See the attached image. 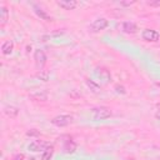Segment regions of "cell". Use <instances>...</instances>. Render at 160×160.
Listing matches in <instances>:
<instances>
[{"label": "cell", "instance_id": "6da1fadb", "mask_svg": "<svg viewBox=\"0 0 160 160\" xmlns=\"http://www.w3.org/2000/svg\"><path fill=\"white\" fill-rule=\"evenodd\" d=\"M58 141H60L62 144V151L65 154H72L76 150V144L72 141L71 136L69 135H61L60 138H58Z\"/></svg>", "mask_w": 160, "mask_h": 160}, {"label": "cell", "instance_id": "7a4b0ae2", "mask_svg": "<svg viewBox=\"0 0 160 160\" xmlns=\"http://www.w3.org/2000/svg\"><path fill=\"white\" fill-rule=\"evenodd\" d=\"M91 114L95 120H104V119H108L111 116V110L108 106H98V108L92 109Z\"/></svg>", "mask_w": 160, "mask_h": 160}, {"label": "cell", "instance_id": "3957f363", "mask_svg": "<svg viewBox=\"0 0 160 160\" xmlns=\"http://www.w3.org/2000/svg\"><path fill=\"white\" fill-rule=\"evenodd\" d=\"M74 118L71 115H58L55 118H52L51 120V124L58 126V128H64V126H68L72 122Z\"/></svg>", "mask_w": 160, "mask_h": 160}, {"label": "cell", "instance_id": "277c9868", "mask_svg": "<svg viewBox=\"0 0 160 160\" xmlns=\"http://www.w3.org/2000/svg\"><path fill=\"white\" fill-rule=\"evenodd\" d=\"M108 25H109V21H108L105 18H99V19L94 20V21L90 24L89 30H90L91 32H98V31H100V30H104Z\"/></svg>", "mask_w": 160, "mask_h": 160}, {"label": "cell", "instance_id": "5b68a950", "mask_svg": "<svg viewBox=\"0 0 160 160\" xmlns=\"http://www.w3.org/2000/svg\"><path fill=\"white\" fill-rule=\"evenodd\" d=\"M34 60H35V65H36V68H38L39 70L42 69L44 65H45V62H46V55H45V52H44L42 50H40V49L35 50Z\"/></svg>", "mask_w": 160, "mask_h": 160}, {"label": "cell", "instance_id": "8992f818", "mask_svg": "<svg viewBox=\"0 0 160 160\" xmlns=\"http://www.w3.org/2000/svg\"><path fill=\"white\" fill-rule=\"evenodd\" d=\"M141 36H142V39L146 40V41H158L159 38H160L159 32H158L156 30H152V29H145V30L142 31Z\"/></svg>", "mask_w": 160, "mask_h": 160}, {"label": "cell", "instance_id": "52a82bcc", "mask_svg": "<svg viewBox=\"0 0 160 160\" xmlns=\"http://www.w3.org/2000/svg\"><path fill=\"white\" fill-rule=\"evenodd\" d=\"M29 98L35 101H46L48 100V91L45 90H35L29 94Z\"/></svg>", "mask_w": 160, "mask_h": 160}, {"label": "cell", "instance_id": "ba28073f", "mask_svg": "<svg viewBox=\"0 0 160 160\" xmlns=\"http://www.w3.org/2000/svg\"><path fill=\"white\" fill-rule=\"evenodd\" d=\"M48 146H49L48 142H45V141H42V140H35V141L30 142V145H29L28 148H29L30 151H40V150L44 151Z\"/></svg>", "mask_w": 160, "mask_h": 160}, {"label": "cell", "instance_id": "9c48e42d", "mask_svg": "<svg viewBox=\"0 0 160 160\" xmlns=\"http://www.w3.org/2000/svg\"><path fill=\"white\" fill-rule=\"evenodd\" d=\"M56 4L60 8H62L64 10H72L78 6V2L75 0H59V1H56Z\"/></svg>", "mask_w": 160, "mask_h": 160}, {"label": "cell", "instance_id": "30bf717a", "mask_svg": "<svg viewBox=\"0 0 160 160\" xmlns=\"http://www.w3.org/2000/svg\"><path fill=\"white\" fill-rule=\"evenodd\" d=\"M121 29H122V31L126 32V34H135V32L138 31V26H136L134 22H131V21H125V22H122Z\"/></svg>", "mask_w": 160, "mask_h": 160}, {"label": "cell", "instance_id": "8fae6325", "mask_svg": "<svg viewBox=\"0 0 160 160\" xmlns=\"http://www.w3.org/2000/svg\"><path fill=\"white\" fill-rule=\"evenodd\" d=\"M34 11H35V14L40 18V19H42V20H46V21H50L51 20V16L44 10V9H41L40 6H38V5H34Z\"/></svg>", "mask_w": 160, "mask_h": 160}, {"label": "cell", "instance_id": "7c38bea8", "mask_svg": "<svg viewBox=\"0 0 160 160\" xmlns=\"http://www.w3.org/2000/svg\"><path fill=\"white\" fill-rule=\"evenodd\" d=\"M4 114L8 115L9 118H15L18 114H19V109L15 108V106H11V105H8L4 108Z\"/></svg>", "mask_w": 160, "mask_h": 160}, {"label": "cell", "instance_id": "4fadbf2b", "mask_svg": "<svg viewBox=\"0 0 160 160\" xmlns=\"http://www.w3.org/2000/svg\"><path fill=\"white\" fill-rule=\"evenodd\" d=\"M12 49H14V44H12L11 40L5 41V42L2 44V46H1V50H2V54H4V55H9V54H11Z\"/></svg>", "mask_w": 160, "mask_h": 160}, {"label": "cell", "instance_id": "5bb4252c", "mask_svg": "<svg viewBox=\"0 0 160 160\" xmlns=\"http://www.w3.org/2000/svg\"><path fill=\"white\" fill-rule=\"evenodd\" d=\"M52 154H54V146H52V145H49V146L42 151L41 160H51Z\"/></svg>", "mask_w": 160, "mask_h": 160}, {"label": "cell", "instance_id": "9a60e30c", "mask_svg": "<svg viewBox=\"0 0 160 160\" xmlns=\"http://www.w3.org/2000/svg\"><path fill=\"white\" fill-rule=\"evenodd\" d=\"M8 19H9V10L6 9V6H1L0 8V22H1V25H5Z\"/></svg>", "mask_w": 160, "mask_h": 160}, {"label": "cell", "instance_id": "2e32d148", "mask_svg": "<svg viewBox=\"0 0 160 160\" xmlns=\"http://www.w3.org/2000/svg\"><path fill=\"white\" fill-rule=\"evenodd\" d=\"M98 75L104 80V82H109L110 81V72L104 69V68H98Z\"/></svg>", "mask_w": 160, "mask_h": 160}, {"label": "cell", "instance_id": "e0dca14e", "mask_svg": "<svg viewBox=\"0 0 160 160\" xmlns=\"http://www.w3.org/2000/svg\"><path fill=\"white\" fill-rule=\"evenodd\" d=\"M85 82H86V85H88V88L92 91V92H99L100 91V85L98 84V82H95L94 80H91V79H86L85 80Z\"/></svg>", "mask_w": 160, "mask_h": 160}, {"label": "cell", "instance_id": "ac0fdd59", "mask_svg": "<svg viewBox=\"0 0 160 160\" xmlns=\"http://www.w3.org/2000/svg\"><path fill=\"white\" fill-rule=\"evenodd\" d=\"M49 76H50V74H49V71H46V70H40V71L36 74V78L40 79V80H42V81H48V80H49Z\"/></svg>", "mask_w": 160, "mask_h": 160}, {"label": "cell", "instance_id": "d6986e66", "mask_svg": "<svg viewBox=\"0 0 160 160\" xmlns=\"http://www.w3.org/2000/svg\"><path fill=\"white\" fill-rule=\"evenodd\" d=\"M26 135H28V136H39L40 132H39L36 129H31V130L26 131Z\"/></svg>", "mask_w": 160, "mask_h": 160}, {"label": "cell", "instance_id": "ffe728a7", "mask_svg": "<svg viewBox=\"0 0 160 160\" xmlns=\"http://www.w3.org/2000/svg\"><path fill=\"white\" fill-rule=\"evenodd\" d=\"M24 158H25V156H24V154H21V152H20V154H16V155H14L11 160H24Z\"/></svg>", "mask_w": 160, "mask_h": 160}, {"label": "cell", "instance_id": "44dd1931", "mask_svg": "<svg viewBox=\"0 0 160 160\" xmlns=\"http://www.w3.org/2000/svg\"><path fill=\"white\" fill-rule=\"evenodd\" d=\"M115 89H116V91H118V92L125 94V89H124V86H121V85H116V86H115Z\"/></svg>", "mask_w": 160, "mask_h": 160}, {"label": "cell", "instance_id": "7402d4cb", "mask_svg": "<svg viewBox=\"0 0 160 160\" xmlns=\"http://www.w3.org/2000/svg\"><path fill=\"white\" fill-rule=\"evenodd\" d=\"M150 6H160V0H156V1H149L148 2Z\"/></svg>", "mask_w": 160, "mask_h": 160}, {"label": "cell", "instance_id": "603a6c76", "mask_svg": "<svg viewBox=\"0 0 160 160\" xmlns=\"http://www.w3.org/2000/svg\"><path fill=\"white\" fill-rule=\"evenodd\" d=\"M134 2H135L134 0H131V1H121L120 5H125V6H126V5H131V4H134Z\"/></svg>", "mask_w": 160, "mask_h": 160}, {"label": "cell", "instance_id": "cb8c5ba5", "mask_svg": "<svg viewBox=\"0 0 160 160\" xmlns=\"http://www.w3.org/2000/svg\"><path fill=\"white\" fill-rule=\"evenodd\" d=\"M155 118H156V119H159V120H160V111H159V110H158V112H156V114H155Z\"/></svg>", "mask_w": 160, "mask_h": 160}, {"label": "cell", "instance_id": "d4e9b609", "mask_svg": "<svg viewBox=\"0 0 160 160\" xmlns=\"http://www.w3.org/2000/svg\"><path fill=\"white\" fill-rule=\"evenodd\" d=\"M28 160H36V159H35V158H29Z\"/></svg>", "mask_w": 160, "mask_h": 160}, {"label": "cell", "instance_id": "484cf974", "mask_svg": "<svg viewBox=\"0 0 160 160\" xmlns=\"http://www.w3.org/2000/svg\"><path fill=\"white\" fill-rule=\"evenodd\" d=\"M156 106H158V109H159V111H160V104H158Z\"/></svg>", "mask_w": 160, "mask_h": 160}, {"label": "cell", "instance_id": "4316f807", "mask_svg": "<svg viewBox=\"0 0 160 160\" xmlns=\"http://www.w3.org/2000/svg\"><path fill=\"white\" fill-rule=\"evenodd\" d=\"M125 160H135V159H132V158H129V159H125Z\"/></svg>", "mask_w": 160, "mask_h": 160}]
</instances>
